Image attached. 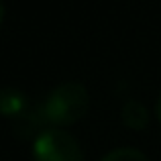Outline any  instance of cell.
<instances>
[{"label":"cell","mask_w":161,"mask_h":161,"mask_svg":"<svg viewBox=\"0 0 161 161\" xmlns=\"http://www.w3.org/2000/svg\"><path fill=\"white\" fill-rule=\"evenodd\" d=\"M33 157L35 161H84V151L74 135L49 126L35 137Z\"/></svg>","instance_id":"2"},{"label":"cell","mask_w":161,"mask_h":161,"mask_svg":"<svg viewBox=\"0 0 161 161\" xmlns=\"http://www.w3.org/2000/svg\"><path fill=\"white\" fill-rule=\"evenodd\" d=\"M31 104L29 98L19 86H2L0 88V114L8 118H19Z\"/></svg>","instance_id":"3"},{"label":"cell","mask_w":161,"mask_h":161,"mask_svg":"<svg viewBox=\"0 0 161 161\" xmlns=\"http://www.w3.org/2000/svg\"><path fill=\"white\" fill-rule=\"evenodd\" d=\"M43 125H49L47 116H45V110H43V104L29 106L19 118H14V130H16V135H20V137H29V135H33L35 130H39ZM39 133H41V130H39Z\"/></svg>","instance_id":"4"},{"label":"cell","mask_w":161,"mask_h":161,"mask_svg":"<svg viewBox=\"0 0 161 161\" xmlns=\"http://www.w3.org/2000/svg\"><path fill=\"white\" fill-rule=\"evenodd\" d=\"M2 19H4V4H2V0H0V23H2Z\"/></svg>","instance_id":"8"},{"label":"cell","mask_w":161,"mask_h":161,"mask_svg":"<svg viewBox=\"0 0 161 161\" xmlns=\"http://www.w3.org/2000/svg\"><path fill=\"white\" fill-rule=\"evenodd\" d=\"M90 108L88 88L80 82H61L47 94L43 110L47 122L57 129L78 122Z\"/></svg>","instance_id":"1"},{"label":"cell","mask_w":161,"mask_h":161,"mask_svg":"<svg viewBox=\"0 0 161 161\" xmlns=\"http://www.w3.org/2000/svg\"><path fill=\"white\" fill-rule=\"evenodd\" d=\"M100 161H149V157L135 147H118L108 151Z\"/></svg>","instance_id":"6"},{"label":"cell","mask_w":161,"mask_h":161,"mask_svg":"<svg viewBox=\"0 0 161 161\" xmlns=\"http://www.w3.org/2000/svg\"><path fill=\"white\" fill-rule=\"evenodd\" d=\"M120 118H122V122H125L126 126H130V129H135V130H143L147 125H149V110H147V106L141 102V100L130 98V100H126V102L122 104Z\"/></svg>","instance_id":"5"},{"label":"cell","mask_w":161,"mask_h":161,"mask_svg":"<svg viewBox=\"0 0 161 161\" xmlns=\"http://www.w3.org/2000/svg\"><path fill=\"white\" fill-rule=\"evenodd\" d=\"M155 114H157V118H159V122H161V94H159L157 102H155Z\"/></svg>","instance_id":"7"}]
</instances>
